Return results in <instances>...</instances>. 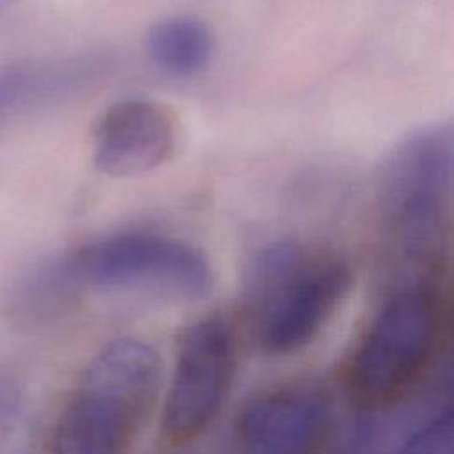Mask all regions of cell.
I'll return each mask as SVG.
<instances>
[{
  "instance_id": "6da1fadb",
  "label": "cell",
  "mask_w": 454,
  "mask_h": 454,
  "mask_svg": "<svg viewBox=\"0 0 454 454\" xmlns=\"http://www.w3.org/2000/svg\"><path fill=\"white\" fill-rule=\"evenodd\" d=\"M161 365L144 340L103 346L85 367L51 434V454H128L158 392Z\"/></svg>"
},
{
  "instance_id": "7a4b0ae2",
  "label": "cell",
  "mask_w": 454,
  "mask_h": 454,
  "mask_svg": "<svg viewBox=\"0 0 454 454\" xmlns=\"http://www.w3.org/2000/svg\"><path fill=\"white\" fill-rule=\"evenodd\" d=\"M454 176V131L449 122L415 129L380 163L376 197L381 220L401 257L433 266L447 247Z\"/></svg>"
},
{
  "instance_id": "3957f363",
  "label": "cell",
  "mask_w": 454,
  "mask_h": 454,
  "mask_svg": "<svg viewBox=\"0 0 454 454\" xmlns=\"http://www.w3.org/2000/svg\"><path fill=\"white\" fill-rule=\"evenodd\" d=\"M442 335V300L427 275H411L385 298L353 346L344 383L365 406L406 395L433 362Z\"/></svg>"
},
{
  "instance_id": "277c9868",
  "label": "cell",
  "mask_w": 454,
  "mask_h": 454,
  "mask_svg": "<svg viewBox=\"0 0 454 454\" xmlns=\"http://www.w3.org/2000/svg\"><path fill=\"white\" fill-rule=\"evenodd\" d=\"M59 262L73 287L170 300H200L213 287V268L200 248L149 231L98 238Z\"/></svg>"
},
{
  "instance_id": "5b68a950",
  "label": "cell",
  "mask_w": 454,
  "mask_h": 454,
  "mask_svg": "<svg viewBox=\"0 0 454 454\" xmlns=\"http://www.w3.org/2000/svg\"><path fill=\"white\" fill-rule=\"evenodd\" d=\"M238 367V335L223 314L190 325L179 342L161 427L172 443L202 434L220 413Z\"/></svg>"
},
{
  "instance_id": "8992f818",
  "label": "cell",
  "mask_w": 454,
  "mask_h": 454,
  "mask_svg": "<svg viewBox=\"0 0 454 454\" xmlns=\"http://www.w3.org/2000/svg\"><path fill=\"white\" fill-rule=\"evenodd\" d=\"M351 280L344 261H305L284 282L250 303L259 348L270 355H287L307 346L335 314Z\"/></svg>"
},
{
  "instance_id": "52a82bcc",
  "label": "cell",
  "mask_w": 454,
  "mask_h": 454,
  "mask_svg": "<svg viewBox=\"0 0 454 454\" xmlns=\"http://www.w3.org/2000/svg\"><path fill=\"white\" fill-rule=\"evenodd\" d=\"M328 395L287 385L250 399L236 419L241 454H321L332 433Z\"/></svg>"
},
{
  "instance_id": "ba28073f",
  "label": "cell",
  "mask_w": 454,
  "mask_h": 454,
  "mask_svg": "<svg viewBox=\"0 0 454 454\" xmlns=\"http://www.w3.org/2000/svg\"><path fill=\"white\" fill-rule=\"evenodd\" d=\"M179 124L160 101L131 96L112 103L94 129V165L112 177H135L163 165L176 151Z\"/></svg>"
},
{
  "instance_id": "9c48e42d",
  "label": "cell",
  "mask_w": 454,
  "mask_h": 454,
  "mask_svg": "<svg viewBox=\"0 0 454 454\" xmlns=\"http://www.w3.org/2000/svg\"><path fill=\"white\" fill-rule=\"evenodd\" d=\"M114 62L110 53L89 50L7 64L0 67V117L83 94L112 73Z\"/></svg>"
},
{
  "instance_id": "30bf717a",
  "label": "cell",
  "mask_w": 454,
  "mask_h": 454,
  "mask_svg": "<svg viewBox=\"0 0 454 454\" xmlns=\"http://www.w3.org/2000/svg\"><path fill=\"white\" fill-rule=\"evenodd\" d=\"M145 50L151 62L167 74L190 78L202 73L215 51L209 27L186 14L154 21L145 34Z\"/></svg>"
},
{
  "instance_id": "8fae6325",
  "label": "cell",
  "mask_w": 454,
  "mask_h": 454,
  "mask_svg": "<svg viewBox=\"0 0 454 454\" xmlns=\"http://www.w3.org/2000/svg\"><path fill=\"white\" fill-rule=\"evenodd\" d=\"M303 250L300 245L289 238L273 239L250 257L245 270V296L248 303H254L289 275H293L305 262Z\"/></svg>"
},
{
  "instance_id": "7c38bea8",
  "label": "cell",
  "mask_w": 454,
  "mask_h": 454,
  "mask_svg": "<svg viewBox=\"0 0 454 454\" xmlns=\"http://www.w3.org/2000/svg\"><path fill=\"white\" fill-rule=\"evenodd\" d=\"M399 454H454V433L450 413L438 415L417 429Z\"/></svg>"
},
{
  "instance_id": "4fadbf2b",
  "label": "cell",
  "mask_w": 454,
  "mask_h": 454,
  "mask_svg": "<svg viewBox=\"0 0 454 454\" xmlns=\"http://www.w3.org/2000/svg\"><path fill=\"white\" fill-rule=\"evenodd\" d=\"M23 388L14 371L0 367V442H4L21 415Z\"/></svg>"
},
{
  "instance_id": "5bb4252c",
  "label": "cell",
  "mask_w": 454,
  "mask_h": 454,
  "mask_svg": "<svg viewBox=\"0 0 454 454\" xmlns=\"http://www.w3.org/2000/svg\"><path fill=\"white\" fill-rule=\"evenodd\" d=\"M16 2H18V0H0V16H2L5 11H9Z\"/></svg>"
}]
</instances>
